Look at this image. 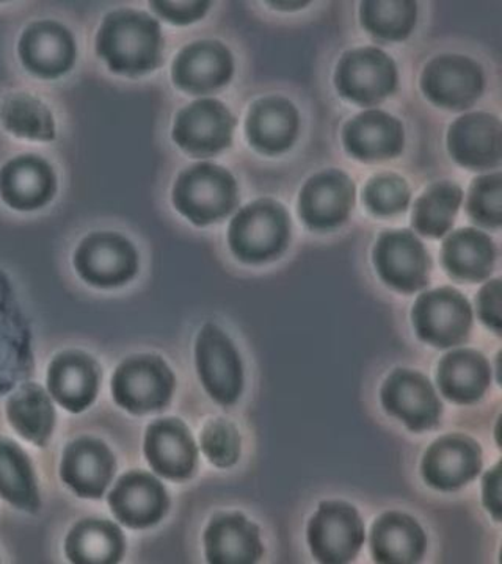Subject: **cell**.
Listing matches in <instances>:
<instances>
[{"mask_svg":"<svg viewBox=\"0 0 502 564\" xmlns=\"http://www.w3.org/2000/svg\"><path fill=\"white\" fill-rule=\"evenodd\" d=\"M96 54L111 73L122 76L150 73L161 63V25L143 11H111L96 35Z\"/></svg>","mask_w":502,"mask_h":564,"instance_id":"cell-1","label":"cell"},{"mask_svg":"<svg viewBox=\"0 0 502 564\" xmlns=\"http://www.w3.org/2000/svg\"><path fill=\"white\" fill-rule=\"evenodd\" d=\"M291 237L288 212L280 203L259 199L245 206L233 218L228 243L237 259L263 263L278 258Z\"/></svg>","mask_w":502,"mask_h":564,"instance_id":"cell-2","label":"cell"},{"mask_svg":"<svg viewBox=\"0 0 502 564\" xmlns=\"http://www.w3.org/2000/svg\"><path fill=\"white\" fill-rule=\"evenodd\" d=\"M173 204L193 225L206 226L232 214L237 204L233 174L214 163L184 170L173 187Z\"/></svg>","mask_w":502,"mask_h":564,"instance_id":"cell-3","label":"cell"},{"mask_svg":"<svg viewBox=\"0 0 502 564\" xmlns=\"http://www.w3.org/2000/svg\"><path fill=\"white\" fill-rule=\"evenodd\" d=\"M174 375L161 356L126 358L111 377L115 403L128 413L141 415L161 411L174 391Z\"/></svg>","mask_w":502,"mask_h":564,"instance_id":"cell-4","label":"cell"},{"mask_svg":"<svg viewBox=\"0 0 502 564\" xmlns=\"http://www.w3.org/2000/svg\"><path fill=\"white\" fill-rule=\"evenodd\" d=\"M196 370L211 399L232 406L244 389V369L233 340L218 326L207 323L200 329L195 345Z\"/></svg>","mask_w":502,"mask_h":564,"instance_id":"cell-5","label":"cell"},{"mask_svg":"<svg viewBox=\"0 0 502 564\" xmlns=\"http://www.w3.org/2000/svg\"><path fill=\"white\" fill-rule=\"evenodd\" d=\"M412 315L419 339L434 347H457L470 336L471 306L456 289L441 288L423 293Z\"/></svg>","mask_w":502,"mask_h":564,"instance_id":"cell-6","label":"cell"},{"mask_svg":"<svg viewBox=\"0 0 502 564\" xmlns=\"http://www.w3.org/2000/svg\"><path fill=\"white\" fill-rule=\"evenodd\" d=\"M74 269L95 288L126 284L139 270V256L128 239L115 232H93L74 252Z\"/></svg>","mask_w":502,"mask_h":564,"instance_id":"cell-7","label":"cell"},{"mask_svg":"<svg viewBox=\"0 0 502 564\" xmlns=\"http://www.w3.org/2000/svg\"><path fill=\"white\" fill-rule=\"evenodd\" d=\"M334 82L342 98L372 107L385 101L396 90L397 69L385 52L377 47H363L344 54Z\"/></svg>","mask_w":502,"mask_h":564,"instance_id":"cell-8","label":"cell"},{"mask_svg":"<svg viewBox=\"0 0 502 564\" xmlns=\"http://www.w3.org/2000/svg\"><path fill=\"white\" fill-rule=\"evenodd\" d=\"M308 543L318 562H352L364 543V525L359 511L344 502L322 503L308 525Z\"/></svg>","mask_w":502,"mask_h":564,"instance_id":"cell-9","label":"cell"},{"mask_svg":"<svg viewBox=\"0 0 502 564\" xmlns=\"http://www.w3.org/2000/svg\"><path fill=\"white\" fill-rule=\"evenodd\" d=\"M234 128L236 120L228 107L217 99L204 98L177 115L173 140L193 158H211L232 144Z\"/></svg>","mask_w":502,"mask_h":564,"instance_id":"cell-10","label":"cell"},{"mask_svg":"<svg viewBox=\"0 0 502 564\" xmlns=\"http://www.w3.org/2000/svg\"><path fill=\"white\" fill-rule=\"evenodd\" d=\"M421 88L435 106L448 110H464L481 98V66L463 55H440L423 70Z\"/></svg>","mask_w":502,"mask_h":564,"instance_id":"cell-11","label":"cell"},{"mask_svg":"<svg viewBox=\"0 0 502 564\" xmlns=\"http://www.w3.org/2000/svg\"><path fill=\"white\" fill-rule=\"evenodd\" d=\"M378 276L404 293L421 291L429 282V256L410 231L383 232L374 248Z\"/></svg>","mask_w":502,"mask_h":564,"instance_id":"cell-12","label":"cell"},{"mask_svg":"<svg viewBox=\"0 0 502 564\" xmlns=\"http://www.w3.org/2000/svg\"><path fill=\"white\" fill-rule=\"evenodd\" d=\"M382 404L412 432L434 429L440 421V399L430 381L415 370L397 369L389 375L382 388Z\"/></svg>","mask_w":502,"mask_h":564,"instance_id":"cell-13","label":"cell"},{"mask_svg":"<svg viewBox=\"0 0 502 564\" xmlns=\"http://www.w3.org/2000/svg\"><path fill=\"white\" fill-rule=\"evenodd\" d=\"M18 55L24 68L41 79H57L76 62V41L61 22H33L22 32Z\"/></svg>","mask_w":502,"mask_h":564,"instance_id":"cell-14","label":"cell"},{"mask_svg":"<svg viewBox=\"0 0 502 564\" xmlns=\"http://www.w3.org/2000/svg\"><path fill=\"white\" fill-rule=\"evenodd\" d=\"M355 203V184L340 170L316 174L301 188L299 214L308 228L329 231L348 220Z\"/></svg>","mask_w":502,"mask_h":564,"instance_id":"cell-15","label":"cell"},{"mask_svg":"<svg viewBox=\"0 0 502 564\" xmlns=\"http://www.w3.org/2000/svg\"><path fill=\"white\" fill-rule=\"evenodd\" d=\"M482 469L481 445L464 434H448L435 441L423 459V477L440 491H456L470 484Z\"/></svg>","mask_w":502,"mask_h":564,"instance_id":"cell-16","label":"cell"},{"mask_svg":"<svg viewBox=\"0 0 502 564\" xmlns=\"http://www.w3.org/2000/svg\"><path fill=\"white\" fill-rule=\"evenodd\" d=\"M107 502L120 524L136 530L158 524L169 510L165 488L154 475L143 470L122 475Z\"/></svg>","mask_w":502,"mask_h":564,"instance_id":"cell-17","label":"cell"},{"mask_svg":"<svg viewBox=\"0 0 502 564\" xmlns=\"http://www.w3.org/2000/svg\"><path fill=\"white\" fill-rule=\"evenodd\" d=\"M233 55L221 41H196L174 58L171 77L180 90L207 95L232 80Z\"/></svg>","mask_w":502,"mask_h":564,"instance_id":"cell-18","label":"cell"},{"mask_svg":"<svg viewBox=\"0 0 502 564\" xmlns=\"http://www.w3.org/2000/svg\"><path fill=\"white\" fill-rule=\"evenodd\" d=\"M453 161L464 169L485 172L498 169L502 159V126L490 113H468L459 118L448 133Z\"/></svg>","mask_w":502,"mask_h":564,"instance_id":"cell-19","label":"cell"},{"mask_svg":"<svg viewBox=\"0 0 502 564\" xmlns=\"http://www.w3.org/2000/svg\"><path fill=\"white\" fill-rule=\"evenodd\" d=\"M114 454L103 441L79 437L63 451L61 477L71 491L84 499H100L115 474Z\"/></svg>","mask_w":502,"mask_h":564,"instance_id":"cell-20","label":"cell"},{"mask_svg":"<svg viewBox=\"0 0 502 564\" xmlns=\"http://www.w3.org/2000/svg\"><path fill=\"white\" fill-rule=\"evenodd\" d=\"M145 456L156 474L181 481L195 473L199 451L184 423L178 419H161L148 426Z\"/></svg>","mask_w":502,"mask_h":564,"instance_id":"cell-21","label":"cell"},{"mask_svg":"<svg viewBox=\"0 0 502 564\" xmlns=\"http://www.w3.org/2000/svg\"><path fill=\"white\" fill-rule=\"evenodd\" d=\"M55 191L54 170L39 155H18L0 170V198L11 209H41L54 198Z\"/></svg>","mask_w":502,"mask_h":564,"instance_id":"cell-22","label":"cell"},{"mask_svg":"<svg viewBox=\"0 0 502 564\" xmlns=\"http://www.w3.org/2000/svg\"><path fill=\"white\" fill-rule=\"evenodd\" d=\"M98 366L87 352L63 351L47 369V391L70 413H82L95 402L98 393Z\"/></svg>","mask_w":502,"mask_h":564,"instance_id":"cell-23","label":"cell"},{"mask_svg":"<svg viewBox=\"0 0 502 564\" xmlns=\"http://www.w3.org/2000/svg\"><path fill=\"white\" fill-rule=\"evenodd\" d=\"M342 141L359 161H388L404 150V126L385 111L367 110L344 126Z\"/></svg>","mask_w":502,"mask_h":564,"instance_id":"cell-24","label":"cell"},{"mask_svg":"<svg viewBox=\"0 0 502 564\" xmlns=\"http://www.w3.org/2000/svg\"><path fill=\"white\" fill-rule=\"evenodd\" d=\"M299 132V113L288 99L269 96L250 107L245 121L248 143L261 154L288 151Z\"/></svg>","mask_w":502,"mask_h":564,"instance_id":"cell-25","label":"cell"},{"mask_svg":"<svg viewBox=\"0 0 502 564\" xmlns=\"http://www.w3.org/2000/svg\"><path fill=\"white\" fill-rule=\"evenodd\" d=\"M204 549L212 564H252L264 552L258 527L239 513L215 516L204 532Z\"/></svg>","mask_w":502,"mask_h":564,"instance_id":"cell-26","label":"cell"},{"mask_svg":"<svg viewBox=\"0 0 502 564\" xmlns=\"http://www.w3.org/2000/svg\"><path fill=\"white\" fill-rule=\"evenodd\" d=\"M426 545V533L410 516L392 511L378 518L372 527L371 549L377 563H418Z\"/></svg>","mask_w":502,"mask_h":564,"instance_id":"cell-27","label":"cell"},{"mask_svg":"<svg viewBox=\"0 0 502 564\" xmlns=\"http://www.w3.org/2000/svg\"><path fill=\"white\" fill-rule=\"evenodd\" d=\"M438 388L453 403L478 402L489 389L492 370L482 352L456 350L446 355L438 366Z\"/></svg>","mask_w":502,"mask_h":564,"instance_id":"cell-28","label":"cell"},{"mask_svg":"<svg viewBox=\"0 0 502 564\" xmlns=\"http://www.w3.org/2000/svg\"><path fill=\"white\" fill-rule=\"evenodd\" d=\"M442 265L453 280L481 282L493 272V240L478 229H459L442 243Z\"/></svg>","mask_w":502,"mask_h":564,"instance_id":"cell-29","label":"cell"},{"mask_svg":"<svg viewBox=\"0 0 502 564\" xmlns=\"http://www.w3.org/2000/svg\"><path fill=\"white\" fill-rule=\"evenodd\" d=\"M7 419L22 440L44 447L55 426V410L51 395L41 386H21L7 402Z\"/></svg>","mask_w":502,"mask_h":564,"instance_id":"cell-30","label":"cell"},{"mask_svg":"<svg viewBox=\"0 0 502 564\" xmlns=\"http://www.w3.org/2000/svg\"><path fill=\"white\" fill-rule=\"evenodd\" d=\"M65 552L71 563H118L125 554V536L114 522L84 519L66 536Z\"/></svg>","mask_w":502,"mask_h":564,"instance_id":"cell-31","label":"cell"},{"mask_svg":"<svg viewBox=\"0 0 502 564\" xmlns=\"http://www.w3.org/2000/svg\"><path fill=\"white\" fill-rule=\"evenodd\" d=\"M0 497L29 513H36L41 507L31 458L20 445L7 437H0Z\"/></svg>","mask_w":502,"mask_h":564,"instance_id":"cell-32","label":"cell"},{"mask_svg":"<svg viewBox=\"0 0 502 564\" xmlns=\"http://www.w3.org/2000/svg\"><path fill=\"white\" fill-rule=\"evenodd\" d=\"M0 124L18 139L51 141L55 139L54 115L31 93H11L0 102Z\"/></svg>","mask_w":502,"mask_h":564,"instance_id":"cell-33","label":"cell"},{"mask_svg":"<svg viewBox=\"0 0 502 564\" xmlns=\"http://www.w3.org/2000/svg\"><path fill=\"white\" fill-rule=\"evenodd\" d=\"M463 192L453 182H437L416 199L412 225L421 236L440 239L452 228Z\"/></svg>","mask_w":502,"mask_h":564,"instance_id":"cell-34","label":"cell"},{"mask_svg":"<svg viewBox=\"0 0 502 564\" xmlns=\"http://www.w3.org/2000/svg\"><path fill=\"white\" fill-rule=\"evenodd\" d=\"M362 24L375 39L402 41L410 35L416 25L418 9L415 2L397 0V2L362 3Z\"/></svg>","mask_w":502,"mask_h":564,"instance_id":"cell-35","label":"cell"},{"mask_svg":"<svg viewBox=\"0 0 502 564\" xmlns=\"http://www.w3.org/2000/svg\"><path fill=\"white\" fill-rule=\"evenodd\" d=\"M363 203L371 214L378 217L400 214L410 203V188L397 174H378L364 187Z\"/></svg>","mask_w":502,"mask_h":564,"instance_id":"cell-36","label":"cell"},{"mask_svg":"<svg viewBox=\"0 0 502 564\" xmlns=\"http://www.w3.org/2000/svg\"><path fill=\"white\" fill-rule=\"evenodd\" d=\"M471 220L483 228L498 229L502 223V176L489 174L472 181L467 202Z\"/></svg>","mask_w":502,"mask_h":564,"instance_id":"cell-37","label":"cell"},{"mask_svg":"<svg viewBox=\"0 0 502 564\" xmlns=\"http://www.w3.org/2000/svg\"><path fill=\"white\" fill-rule=\"evenodd\" d=\"M201 451L214 466L232 467L241 456V434L226 419H212L201 432Z\"/></svg>","mask_w":502,"mask_h":564,"instance_id":"cell-38","label":"cell"},{"mask_svg":"<svg viewBox=\"0 0 502 564\" xmlns=\"http://www.w3.org/2000/svg\"><path fill=\"white\" fill-rule=\"evenodd\" d=\"M502 284L501 280L487 282L478 296V313L481 321L501 336L502 325Z\"/></svg>","mask_w":502,"mask_h":564,"instance_id":"cell-39","label":"cell"},{"mask_svg":"<svg viewBox=\"0 0 502 564\" xmlns=\"http://www.w3.org/2000/svg\"><path fill=\"white\" fill-rule=\"evenodd\" d=\"M210 2H151L152 10L159 17L177 25L200 21L210 10Z\"/></svg>","mask_w":502,"mask_h":564,"instance_id":"cell-40","label":"cell"},{"mask_svg":"<svg viewBox=\"0 0 502 564\" xmlns=\"http://www.w3.org/2000/svg\"><path fill=\"white\" fill-rule=\"evenodd\" d=\"M501 481V464H496L483 478V505H485L487 511L493 516L494 521L498 522L502 518Z\"/></svg>","mask_w":502,"mask_h":564,"instance_id":"cell-41","label":"cell"}]
</instances>
